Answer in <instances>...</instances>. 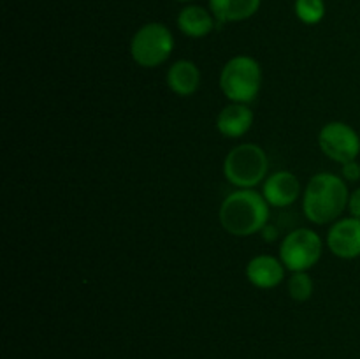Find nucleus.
Listing matches in <instances>:
<instances>
[{"mask_svg": "<svg viewBox=\"0 0 360 359\" xmlns=\"http://www.w3.org/2000/svg\"><path fill=\"white\" fill-rule=\"evenodd\" d=\"M327 246L340 259L360 256V218L348 217L334 222L327 232Z\"/></svg>", "mask_w": 360, "mask_h": 359, "instance_id": "8", "label": "nucleus"}, {"mask_svg": "<svg viewBox=\"0 0 360 359\" xmlns=\"http://www.w3.org/2000/svg\"><path fill=\"white\" fill-rule=\"evenodd\" d=\"M269 169L267 153L255 143L234 146L224 160V175L238 189H253L266 180Z\"/></svg>", "mask_w": 360, "mask_h": 359, "instance_id": "4", "label": "nucleus"}, {"mask_svg": "<svg viewBox=\"0 0 360 359\" xmlns=\"http://www.w3.org/2000/svg\"><path fill=\"white\" fill-rule=\"evenodd\" d=\"M262 87V69L255 58L234 56L220 73V90L231 102L248 104L255 101Z\"/></svg>", "mask_w": 360, "mask_h": 359, "instance_id": "3", "label": "nucleus"}, {"mask_svg": "<svg viewBox=\"0 0 360 359\" xmlns=\"http://www.w3.org/2000/svg\"><path fill=\"white\" fill-rule=\"evenodd\" d=\"M210 6L220 21H243L259 11L260 0H210Z\"/></svg>", "mask_w": 360, "mask_h": 359, "instance_id": "14", "label": "nucleus"}, {"mask_svg": "<svg viewBox=\"0 0 360 359\" xmlns=\"http://www.w3.org/2000/svg\"><path fill=\"white\" fill-rule=\"evenodd\" d=\"M322 238L313 229L299 227L288 232L280 245V259L288 271H308L322 257Z\"/></svg>", "mask_w": 360, "mask_h": 359, "instance_id": "6", "label": "nucleus"}, {"mask_svg": "<svg viewBox=\"0 0 360 359\" xmlns=\"http://www.w3.org/2000/svg\"><path fill=\"white\" fill-rule=\"evenodd\" d=\"M262 196L274 208H287L301 196L299 178L290 171H278L264 182Z\"/></svg>", "mask_w": 360, "mask_h": 359, "instance_id": "9", "label": "nucleus"}, {"mask_svg": "<svg viewBox=\"0 0 360 359\" xmlns=\"http://www.w3.org/2000/svg\"><path fill=\"white\" fill-rule=\"evenodd\" d=\"M178 27L188 37H206L213 30V18L202 7L188 6L179 13Z\"/></svg>", "mask_w": 360, "mask_h": 359, "instance_id": "13", "label": "nucleus"}, {"mask_svg": "<svg viewBox=\"0 0 360 359\" xmlns=\"http://www.w3.org/2000/svg\"><path fill=\"white\" fill-rule=\"evenodd\" d=\"M341 176H343L345 182H359L360 180V164L357 160H352V162H347V164H343V168H341Z\"/></svg>", "mask_w": 360, "mask_h": 359, "instance_id": "17", "label": "nucleus"}, {"mask_svg": "<svg viewBox=\"0 0 360 359\" xmlns=\"http://www.w3.org/2000/svg\"><path fill=\"white\" fill-rule=\"evenodd\" d=\"M174 49V37L162 23H148L136 32L130 42V55L137 65L153 69L162 65Z\"/></svg>", "mask_w": 360, "mask_h": 359, "instance_id": "5", "label": "nucleus"}, {"mask_svg": "<svg viewBox=\"0 0 360 359\" xmlns=\"http://www.w3.org/2000/svg\"><path fill=\"white\" fill-rule=\"evenodd\" d=\"M167 84L179 97H190L200 84V70L192 60H178L169 67Z\"/></svg>", "mask_w": 360, "mask_h": 359, "instance_id": "12", "label": "nucleus"}, {"mask_svg": "<svg viewBox=\"0 0 360 359\" xmlns=\"http://www.w3.org/2000/svg\"><path fill=\"white\" fill-rule=\"evenodd\" d=\"M218 218L229 234L246 238L269 224V203L255 190L239 189L225 197Z\"/></svg>", "mask_w": 360, "mask_h": 359, "instance_id": "1", "label": "nucleus"}, {"mask_svg": "<svg viewBox=\"0 0 360 359\" xmlns=\"http://www.w3.org/2000/svg\"><path fill=\"white\" fill-rule=\"evenodd\" d=\"M179 2H188V0H179Z\"/></svg>", "mask_w": 360, "mask_h": 359, "instance_id": "20", "label": "nucleus"}, {"mask_svg": "<svg viewBox=\"0 0 360 359\" xmlns=\"http://www.w3.org/2000/svg\"><path fill=\"white\" fill-rule=\"evenodd\" d=\"M295 14L306 25H316L326 16L323 0H295Z\"/></svg>", "mask_w": 360, "mask_h": 359, "instance_id": "16", "label": "nucleus"}, {"mask_svg": "<svg viewBox=\"0 0 360 359\" xmlns=\"http://www.w3.org/2000/svg\"><path fill=\"white\" fill-rule=\"evenodd\" d=\"M348 210H350L352 217L360 218V187L357 190L350 194V201H348Z\"/></svg>", "mask_w": 360, "mask_h": 359, "instance_id": "18", "label": "nucleus"}, {"mask_svg": "<svg viewBox=\"0 0 360 359\" xmlns=\"http://www.w3.org/2000/svg\"><path fill=\"white\" fill-rule=\"evenodd\" d=\"M285 264L273 256H257L246 266V278L259 289H274L283 282Z\"/></svg>", "mask_w": 360, "mask_h": 359, "instance_id": "10", "label": "nucleus"}, {"mask_svg": "<svg viewBox=\"0 0 360 359\" xmlns=\"http://www.w3.org/2000/svg\"><path fill=\"white\" fill-rule=\"evenodd\" d=\"M319 146L330 160L347 164L357 160L360 153V136L345 122H329L319 134Z\"/></svg>", "mask_w": 360, "mask_h": 359, "instance_id": "7", "label": "nucleus"}, {"mask_svg": "<svg viewBox=\"0 0 360 359\" xmlns=\"http://www.w3.org/2000/svg\"><path fill=\"white\" fill-rule=\"evenodd\" d=\"M350 192L347 182L334 172H319L309 180L302 196L306 218L316 225L338 220L348 208Z\"/></svg>", "mask_w": 360, "mask_h": 359, "instance_id": "2", "label": "nucleus"}, {"mask_svg": "<svg viewBox=\"0 0 360 359\" xmlns=\"http://www.w3.org/2000/svg\"><path fill=\"white\" fill-rule=\"evenodd\" d=\"M262 238H264V241H274V239L278 238V229L274 227L273 224H266V227L262 229Z\"/></svg>", "mask_w": 360, "mask_h": 359, "instance_id": "19", "label": "nucleus"}, {"mask_svg": "<svg viewBox=\"0 0 360 359\" xmlns=\"http://www.w3.org/2000/svg\"><path fill=\"white\" fill-rule=\"evenodd\" d=\"M287 289L294 301L302 303L311 298L315 285H313L311 277L306 271H299V273H292V277L288 278Z\"/></svg>", "mask_w": 360, "mask_h": 359, "instance_id": "15", "label": "nucleus"}, {"mask_svg": "<svg viewBox=\"0 0 360 359\" xmlns=\"http://www.w3.org/2000/svg\"><path fill=\"white\" fill-rule=\"evenodd\" d=\"M253 125V111L246 104L232 102L225 106L217 116V129L221 136L229 139H238L245 136Z\"/></svg>", "mask_w": 360, "mask_h": 359, "instance_id": "11", "label": "nucleus"}]
</instances>
